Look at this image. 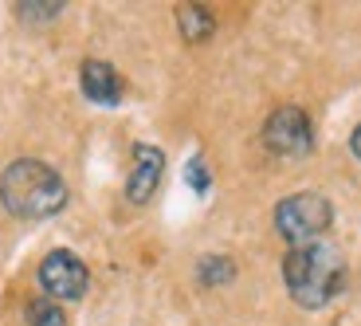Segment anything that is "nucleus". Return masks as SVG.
Returning a JSON list of instances; mask_svg holds the SVG:
<instances>
[{"instance_id":"obj_1","label":"nucleus","mask_w":361,"mask_h":326,"mask_svg":"<svg viewBox=\"0 0 361 326\" xmlns=\"http://www.w3.org/2000/svg\"><path fill=\"white\" fill-rule=\"evenodd\" d=\"M283 283H287V295L302 310H322L345 287V255L330 240L290 248L287 260H283Z\"/></svg>"},{"instance_id":"obj_2","label":"nucleus","mask_w":361,"mask_h":326,"mask_svg":"<svg viewBox=\"0 0 361 326\" xmlns=\"http://www.w3.org/2000/svg\"><path fill=\"white\" fill-rule=\"evenodd\" d=\"M0 205L16 220H47L67 209V181L39 157H16L0 173Z\"/></svg>"},{"instance_id":"obj_3","label":"nucleus","mask_w":361,"mask_h":326,"mask_svg":"<svg viewBox=\"0 0 361 326\" xmlns=\"http://www.w3.org/2000/svg\"><path fill=\"white\" fill-rule=\"evenodd\" d=\"M330 220H334V205L314 189L290 193V197H283L279 205H275V232H279L290 248L322 240Z\"/></svg>"},{"instance_id":"obj_4","label":"nucleus","mask_w":361,"mask_h":326,"mask_svg":"<svg viewBox=\"0 0 361 326\" xmlns=\"http://www.w3.org/2000/svg\"><path fill=\"white\" fill-rule=\"evenodd\" d=\"M263 145L275 157H307L314 150V126L302 107H279L263 122Z\"/></svg>"},{"instance_id":"obj_5","label":"nucleus","mask_w":361,"mask_h":326,"mask_svg":"<svg viewBox=\"0 0 361 326\" xmlns=\"http://www.w3.org/2000/svg\"><path fill=\"white\" fill-rule=\"evenodd\" d=\"M39 287H44L47 299H63V303H75L87 295L90 287V272L87 263L79 260L75 252H67V248H55V252L44 255V263H39Z\"/></svg>"},{"instance_id":"obj_6","label":"nucleus","mask_w":361,"mask_h":326,"mask_svg":"<svg viewBox=\"0 0 361 326\" xmlns=\"http://www.w3.org/2000/svg\"><path fill=\"white\" fill-rule=\"evenodd\" d=\"M161 177H165V154L149 142H137L134 165H130V177H126V200L130 205H149Z\"/></svg>"},{"instance_id":"obj_7","label":"nucleus","mask_w":361,"mask_h":326,"mask_svg":"<svg viewBox=\"0 0 361 326\" xmlns=\"http://www.w3.org/2000/svg\"><path fill=\"white\" fill-rule=\"evenodd\" d=\"M79 87L87 95V102H94V107H118L126 99V83H122V75L106 59H82Z\"/></svg>"},{"instance_id":"obj_8","label":"nucleus","mask_w":361,"mask_h":326,"mask_svg":"<svg viewBox=\"0 0 361 326\" xmlns=\"http://www.w3.org/2000/svg\"><path fill=\"white\" fill-rule=\"evenodd\" d=\"M177 28L189 44H204L216 32V20H212V12L204 4H177Z\"/></svg>"},{"instance_id":"obj_9","label":"nucleus","mask_w":361,"mask_h":326,"mask_svg":"<svg viewBox=\"0 0 361 326\" xmlns=\"http://www.w3.org/2000/svg\"><path fill=\"white\" fill-rule=\"evenodd\" d=\"M235 279V263L228 255H200L197 263V283L204 291H216V287H228Z\"/></svg>"},{"instance_id":"obj_10","label":"nucleus","mask_w":361,"mask_h":326,"mask_svg":"<svg viewBox=\"0 0 361 326\" xmlns=\"http://www.w3.org/2000/svg\"><path fill=\"white\" fill-rule=\"evenodd\" d=\"M27 326H67V315L55 299L39 295V299L27 303Z\"/></svg>"},{"instance_id":"obj_11","label":"nucleus","mask_w":361,"mask_h":326,"mask_svg":"<svg viewBox=\"0 0 361 326\" xmlns=\"http://www.w3.org/2000/svg\"><path fill=\"white\" fill-rule=\"evenodd\" d=\"M16 8L20 20H32V24H44V20H55L63 16V0H20V4H12Z\"/></svg>"},{"instance_id":"obj_12","label":"nucleus","mask_w":361,"mask_h":326,"mask_svg":"<svg viewBox=\"0 0 361 326\" xmlns=\"http://www.w3.org/2000/svg\"><path fill=\"white\" fill-rule=\"evenodd\" d=\"M185 185H189L197 197H208V189H212V177H208L204 157H189V165H185Z\"/></svg>"},{"instance_id":"obj_13","label":"nucleus","mask_w":361,"mask_h":326,"mask_svg":"<svg viewBox=\"0 0 361 326\" xmlns=\"http://www.w3.org/2000/svg\"><path fill=\"white\" fill-rule=\"evenodd\" d=\"M350 154H353V157H357V162H361V122H357V126H353V134H350Z\"/></svg>"}]
</instances>
